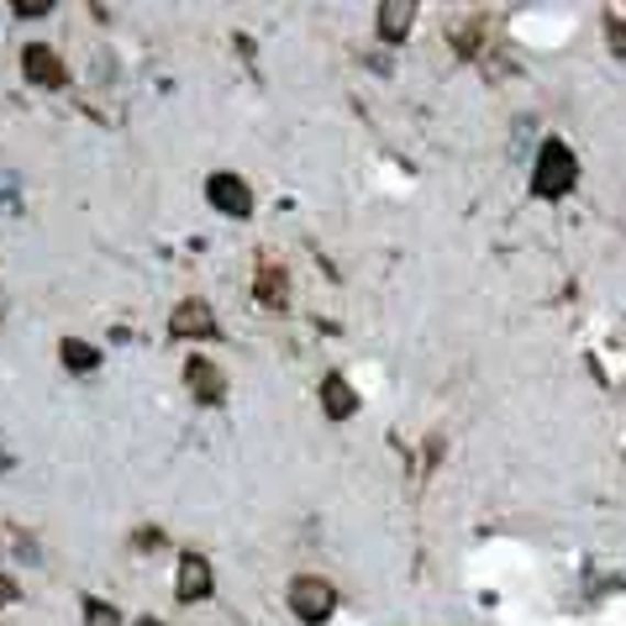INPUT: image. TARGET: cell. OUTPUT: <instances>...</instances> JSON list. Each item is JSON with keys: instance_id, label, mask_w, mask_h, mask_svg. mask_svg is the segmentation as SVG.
Returning <instances> with one entry per match:
<instances>
[{"instance_id": "obj_14", "label": "cell", "mask_w": 626, "mask_h": 626, "mask_svg": "<svg viewBox=\"0 0 626 626\" xmlns=\"http://www.w3.org/2000/svg\"><path fill=\"white\" fill-rule=\"evenodd\" d=\"M605 43H611V53H622L626 58V22L616 17V11H605Z\"/></svg>"}, {"instance_id": "obj_1", "label": "cell", "mask_w": 626, "mask_h": 626, "mask_svg": "<svg viewBox=\"0 0 626 626\" xmlns=\"http://www.w3.org/2000/svg\"><path fill=\"white\" fill-rule=\"evenodd\" d=\"M579 179V158L574 147L563 143V138H542L537 147V164H531V190L542 195V200H558V195H569Z\"/></svg>"}, {"instance_id": "obj_2", "label": "cell", "mask_w": 626, "mask_h": 626, "mask_svg": "<svg viewBox=\"0 0 626 626\" xmlns=\"http://www.w3.org/2000/svg\"><path fill=\"white\" fill-rule=\"evenodd\" d=\"M289 611H295L306 626L332 622V611H338V590H332L327 579H316V574L289 579Z\"/></svg>"}, {"instance_id": "obj_15", "label": "cell", "mask_w": 626, "mask_h": 626, "mask_svg": "<svg viewBox=\"0 0 626 626\" xmlns=\"http://www.w3.org/2000/svg\"><path fill=\"white\" fill-rule=\"evenodd\" d=\"M11 11H17V17H48L53 0H11Z\"/></svg>"}, {"instance_id": "obj_10", "label": "cell", "mask_w": 626, "mask_h": 626, "mask_svg": "<svg viewBox=\"0 0 626 626\" xmlns=\"http://www.w3.org/2000/svg\"><path fill=\"white\" fill-rule=\"evenodd\" d=\"M410 22H416V6H410V0H385V6H380V37H385V43H400L410 32Z\"/></svg>"}, {"instance_id": "obj_12", "label": "cell", "mask_w": 626, "mask_h": 626, "mask_svg": "<svg viewBox=\"0 0 626 626\" xmlns=\"http://www.w3.org/2000/svg\"><path fill=\"white\" fill-rule=\"evenodd\" d=\"M484 26H490V22H484V11H474L463 26L453 22V48L463 53V58H474V48H480V37H484Z\"/></svg>"}, {"instance_id": "obj_3", "label": "cell", "mask_w": 626, "mask_h": 626, "mask_svg": "<svg viewBox=\"0 0 626 626\" xmlns=\"http://www.w3.org/2000/svg\"><path fill=\"white\" fill-rule=\"evenodd\" d=\"M217 590V574H211V558L200 553H185L179 558V579H174V595H179V605H200L206 595Z\"/></svg>"}, {"instance_id": "obj_8", "label": "cell", "mask_w": 626, "mask_h": 626, "mask_svg": "<svg viewBox=\"0 0 626 626\" xmlns=\"http://www.w3.org/2000/svg\"><path fill=\"white\" fill-rule=\"evenodd\" d=\"M253 295H259L264 311H285L289 306V274L279 264H264L259 274H253Z\"/></svg>"}, {"instance_id": "obj_13", "label": "cell", "mask_w": 626, "mask_h": 626, "mask_svg": "<svg viewBox=\"0 0 626 626\" xmlns=\"http://www.w3.org/2000/svg\"><path fill=\"white\" fill-rule=\"evenodd\" d=\"M85 626H121V611L111 601H96V595H90V601H85Z\"/></svg>"}, {"instance_id": "obj_17", "label": "cell", "mask_w": 626, "mask_h": 626, "mask_svg": "<svg viewBox=\"0 0 626 626\" xmlns=\"http://www.w3.org/2000/svg\"><path fill=\"white\" fill-rule=\"evenodd\" d=\"M138 626H164V622H153V616H147V622H138Z\"/></svg>"}, {"instance_id": "obj_6", "label": "cell", "mask_w": 626, "mask_h": 626, "mask_svg": "<svg viewBox=\"0 0 626 626\" xmlns=\"http://www.w3.org/2000/svg\"><path fill=\"white\" fill-rule=\"evenodd\" d=\"M185 385H190V395L200 400V406H221V400H227V374H221L211 359L185 363Z\"/></svg>"}, {"instance_id": "obj_5", "label": "cell", "mask_w": 626, "mask_h": 626, "mask_svg": "<svg viewBox=\"0 0 626 626\" xmlns=\"http://www.w3.org/2000/svg\"><path fill=\"white\" fill-rule=\"evenodd\" d=\"M22 74L32 79V85H43V90H64V85H69V69H64V58H58L53 48H43V43L22 48Z\"/></svg>"}, {"instance_id": "obj_4", "label": "cell", "mask_w": 626, "mask_h": 626, "mask_svg": "<svg viewBox=\"0 0 626 626\" xmlns=\"http://www.w3.org/2000/svg\"><path fill=\"white\" fill-rule=\"evenodd\" d=\"M206 200L217 206L221 217H248L253 211V190H248V179H238V174H211L206 179Z\"/></svg>"}, {"instance_id": "obj_9", "label": "cell", "mask_w": 626, "mask_h": 626, "mask_svg": "<svg viewBox=\"0 0 626 626\" xmlns=\"http://www.w3.org/2000/svg\"><path fill=\"white\" fill-rule=\"evenodd\" d=\"M321 410H327L332 421H348V416L359 410V395H353V385H348L342 374H327V380H321Z\"/></svg>"}, {"instance_id": "obj_11", "label": "cell", "mask_w": 626, "mask_h": 626, "mask_svg": "<svg viewBox=\"0 0 626 626\" xmlns=\"http://www.w3.org/2000/svg\"><path fill=\"white\" fill-rule=\"evenodd\" d=\"M58 348H64V369H69V374H96L100 369V348H90V342L64 338Z\"/></svg>"}, {"instance_id": "obj_16", "label": "cell", "mask_w": 626, "mask_h": 626, "mask_svg": "<svg viewBox=\"0 0 626 626\" xmlns=\"http://www.w3.org/2000/svg\"><path fill=\"white\" fill-rule=\"evenodd\" d=\"M22 601V590H17V579L11 574H0V605H17Z\"/></svg>"}, {"instance_id": "obj_7", "label": "cell", "mask_w": 626, "mask_h": 626, "mask_svg": "<svg viewBox=\"0 0 626 626\" xmlns=\"http://www.w3.org/2000/svg\"><path fill=\"white\" fill-rule=\"evenodd\" d=\"M169 332L174 338H217V316L206 300H185V306H174Z\"/></svg>"}]
</instances>
